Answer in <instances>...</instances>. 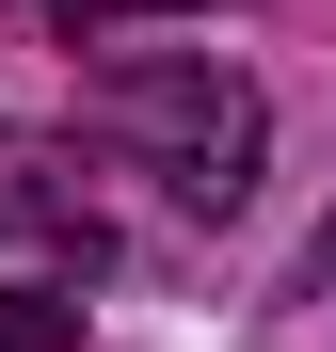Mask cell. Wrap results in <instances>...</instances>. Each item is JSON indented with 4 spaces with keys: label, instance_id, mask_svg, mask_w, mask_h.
Listing matches in <instances>:
<instances>
[{
    "label": "cell",
    "instance_id": "6da1fadb",
    "mask_svg": "<svg viewBox=\"0 0 336 352\" xmlns=\"http://www.w3.org/2000/svg\"><path fill=\"white\" fill-rule=\"evenodd\" d=\"M96 144L128 160V176H160L192 224H224V208L256 192L272 112H256V80H224L208 48H128V65L96 80Z\"/></svg>",
    "mask_w": 336,
    "mask_h": 352
},
{
    "label": "cell",
    "instance_id": "7a4b0ae2",
    "mask_svg": "<svg viewBox=\"0 0 336 352\" xmlns=\"http://www.w3.org/2000/svg\"><path fill=\"white\" fill-rule=\"evenodd\" d=\"M0 241H32V256H65V272H112V208H96L80 144L0 129Z\"/></svg>",
    "mask_w": 336,
    "mask_h": 352
},
{
    "label": "cell",
    "instance_id": "3957f363",
    "mask_svg": "<svg viewBox=\"0 0 336 352\" xmlns=\"http://www.w3.org/2000/svg\"><path fill=\"white\" fill-rule=\"evenodd\" d=\"M0 352H96V320L65 288H0Z\"/></svg>",
    "mask_w": 336,
    "mask_h": 352
},
{
    "label": "cell",
    "instance_id": "277c9868",
    "mask_svg": "<svg viewBox=\"0 0 336 352\" xmlns=\"http://www.w3.org/2000/svg\"><path fill=\"white\" fill-rule=\"evenodd\" d=\"M304 305H320V352H336V224H320V256H304Z\"/></svg>",
    "mask_w": 336,
    "mask_h": 352
},
{
    "label": "cell",
    "instance_id": "5b68a950",
    "mask_svg": "<svg viewBox=\"0 0 336 352\" xmlns=\"http://www.w3.org/2000/svg\"><path fill=\"white\" fill-rule=\"evenodd\" d=\"M65 32H112V16H160V0H48Z\"/></svg>",
    "mask_w": 336,
    "mask_h": 352
}]
</instances>
